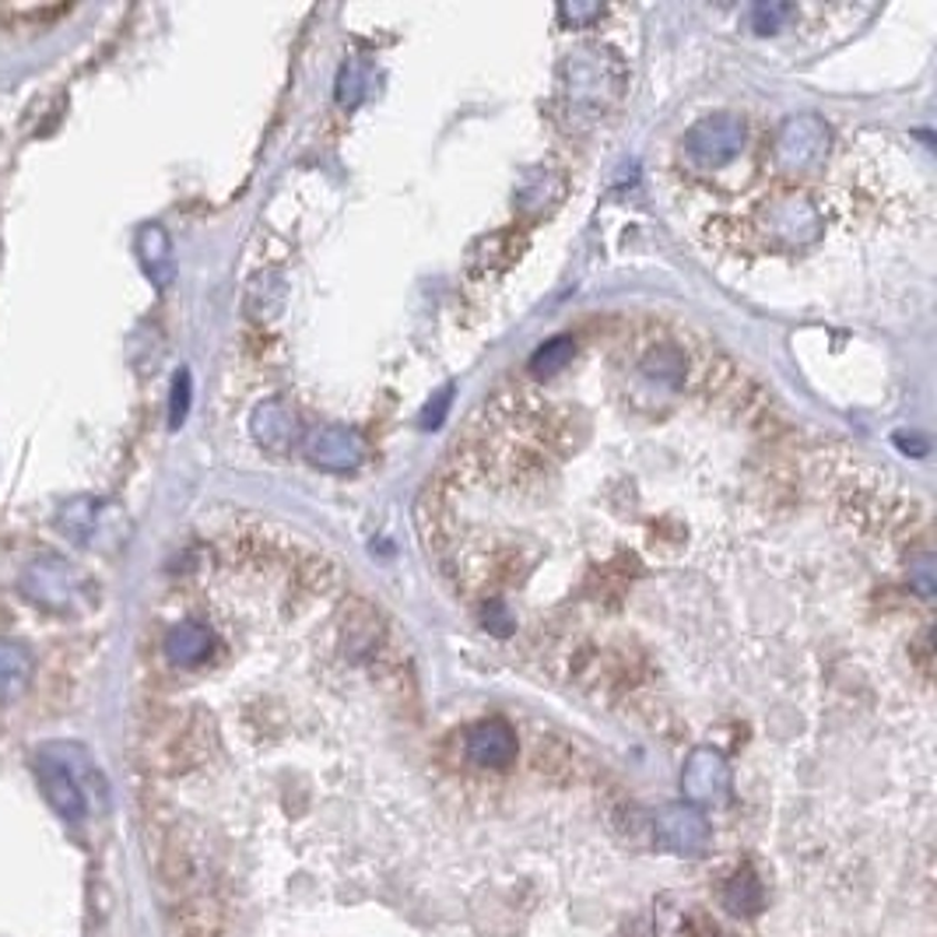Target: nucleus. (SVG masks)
Here are the masks:
<instances>
[{"label":"nucleus","instance_id":"nucleus-1","mask_svg":"<svg viewBox=\"0 0 937 937\" xmlns=\"http://www.w3.org/2000/svg\"><path fill=\"white\" fill-rule=\"evenodd\" d=\"M625 63L605 47H584L562 60L559 92L566 113L576 120H597L625 92Z\"/></svg>","mask_w":937,"mask_h":937},{"label":"nucleus","instance_id":"nucleus-2","mask_svg":"<svg viewBox=\"0 0 937 937\" xmlns=\"http://www.w3.org/2000/svg\"><path fill=\"white\" fill-rule=\"evenodd\" d=\"M755 232L772 250H805L821 239L825 218L808 193H779L755 211Z\"/></svg>","mask_w":937,"mask_h":937},{"label":"nucleus","instance_id":"nucleus-12","mask_svg":"<svg viewBox=\"0 0 937 937\" xmlns=\"http://www.w3.org/2000/svg\"><path fill=\"white\" fill-rule=\"evenodd\" d=\"M562 193H566V176L562 172L545 169V166L527 169L520 187H517V208L527 218H538V215H545L559 205Z\"/></svg>","mask_w":937,"mask_h":937},{"label":"nucleus","instance_id":"nucleus-16","mask_svg":"<svg viewBox=\"0 0 937 937\" xmlns=\"http://www.w3.org/2000/svg\"><path fill=\"white\" fill-rule=\"evenodd\" d=\"M138 247H141V260L148 267V275L166 285L172 278V257H169V236L159 229V226H148L138 239Z\"/></svg>","mask_w":937,"mask_h":937},{"label":"nucleus","instance_id":"nucleus-9","mask_svg":"<svg viewBox=\"0 0 937 937\" xmlns=\"http://www.w3.org/2000/svg\"><path fill=\"white\" fill-rule=\"evenodd\" d=\"M463 751L481 769H506V766L517 762L520 748H517V734H512V727L506 720L492 717V720H481L467 730Z\"/></svg>","mask_w":937,"mask_h":937},{"label":"nucleus","instance_id":"nucleus-4","mask_svg":"<svg viewBox=\"0 0 937 937\" xmlns=\"http://www.w3.org/2000/svg\"><path fill=\"white\" fill-rule=\"evenodd\" d=\"M745 120L734 113H709L685 130V154L696 169H724L745 148Z\"/></svg>","mask_w":937,"mask_h":937},{"label":"nucleus","instance_id":"nucleus-21","mask_svg":"<svg viewBox=\"0 0 937 937\" xmlns=\"http://www.w3.org/2000/svg\"><path fill=\"white\" fill-rule=\"evenodd\" d=\"M794 11L787 4H758L751 11V21H755V29L758 32H776L779 26H784V18H790Z\"/></svg>","mask_w":937,"mask_h":937},{"label":"nucleus","instance_id":"nucleus-5","mask_svg":"<svg viewBox=\"0 0 937 937\" xmlns=\"http://www.w3.org/2000/svg\"><path fill=\"white\" fill-rule=\"evenodd\" d=\"M681 794L685 805L691 808H724L730 794H734V772L730 762L724 758V751L699 745L691 748L681 769Z\"/></svg>","mask_w":937,"mask_h":937},{"label":"nucleus","instance_id":"nucleus-8","mask_svg":"<svg viewBox=\"0 0 937 937\" xmlns=\"http://www.w3.org/2000/svg\"><path fill=\"white\" fill-rule=\"evenodd\" d=\"M36 779H39L42 794H47V800L53 805V811H57L67 825H81V821H84V815H88L84 790L78 787V779L71 776V769H67L60 758L39 755V758H36Z\"/></svg>","mask_w":937,"mask_h":937},{"label":"nucleus","instance_id":"nucleus-11","mask_svg":"<svg viewBox=\"0 0 937 937\" xmlns=\"http://www.w3.org/2000/svg\"><path fill=\"white\" fill-rule=\"evenodd\" d=\"M250 429H253V439L271 453H288L302 439V421H299L296 408L281 397L263 400V405L253 411Z\"/></svg>","mask_w":937,"mask_h":937},{"label":"nucleus","instance_id":"nucleus-20","mask_svg":"<svg viewBox=\"0 0 937 937\" xmlns=\"http://www.w3.org/2000/svg\"><path fill=\"white\" fill-rule=\"evenodd\" d=\"M190 411V372H176V383H172V400H169V426H183V418Z\"/></svg>","mask_w":937,"mask_h":937},{"label":"nucleus","instance_id":"nucleus-24","mask_svg":"<svg viewBox=\"0 0 937 937\" xmlns=\"http://www.w3.org/2000/svg\"><path fill=\"white\" fill-rule=\"evenodd\" d=\"M559 18H562V21H572V26H587V21L600 18V8H597V4H562V8H559Z\"/></svg>","mask_w":937,"mask_h":937},{"label":"nucleus","instance_id":"nucleus-18","mask_svg":"<svg viewBox=\"0 0 937 937\" xmlns=\"http://www.w3.org/2000/svg\"><path fill=\"white\" fill-rule=\"evenodd\" d=\"M685 355L671 345H657L650 355L642 359V372L646 376H654V379H664V383H681L685 379Z\"/></svg>","mask_w":937,"mask_h":937},{"label":"nucleus","instance_id":"nucleus-19","mask_svg":"<svg viewBox=\"0 0 937 937\" xmlns=\"http://www.w3.org/2000/svg\"><path fill=\"white\" fill-rule=\"evenodd\" d=\"M366 96V78H362V67L351 63L341 71L338 78V102L341 106H359V99Z\"/></svg>","mask_w":937,"mask_h":937},{"label":"nucleus","instance_id":"nucleus-7","mask_svg":"<svg viewBox=\"0 0 937 937\" xmlns=\"http://www.w3.org/2000/svg\"><path fill=\"white\" fill-rule=\"evenodd\" d=\"M306 457L317 463L320 471H355L366 457V446L355 429L345 426H320L306 432Z\"/></svg>","mask_w":937,"mask_h":937},{"label":"nucleus","instance_id":"nucleus-17","mask_svg":"<svg viewBox=\"0 0 937 937\" xmlns=\"http://www.w3.org/2000/svg\"><path fill=\"white\" fill-rule=\"evenodd\" d=\"M572 355H576V341L569 338V333H562V338H551L548 345H541L538 351H534V359H530V372L534 376H559L566 366H572Z\"/></svg>","mask_w":937,"mask_h":937},{"label":"nucleus","instance_id":"nucleus-6","mask_svg":"<svg viewBox=\"0 0 937 937\" xmlns=\"http://www.w3.org/2000/svg\"><path fill=\"white\" fill-rule=\"evenodd\" d=\"M654 836H657V843L664 846V850L675 854V857H702L709 850V839H712L706 815L699 808L685 805V800H678V805H667L657 815Z\"/></svg>","mask_w":937,"mask_h":937},{"label":"nucleus","instance_id":"nucleus-13","mask_svg":"<svg viewBox=\"0 0 937 937\" xmlns=\"http://www.w3.org/2000/svg\"><path fill=\"white\" fill-rule=\"evenodd\" d=\"M32 681V654L11 639H0V706L18 702Z\"/></svg>","mask_w":937,"mask_h":937},{"label":"nucleus","instance_id":"nucleus-10","mask_svg":"<svg viewBox=\"0 0 937 937\" xmlns=\"http://www.w3.org/2000/svg\"><path fill=\"white\" fill-rule=\"evenodd\" d=\"M215 629L200 618H183L169 625V632L162 639V654L176 667V671H193L215 654Z\"/></svg>","mask_w":937,"mask_h":937},{"label":"nucleus","instance_id":"nucleus-15","mask_svg":"<svg viewBox=\"0 0 937 937\" xmlns=\"http://www.w3.org/2000/svg\"><path fill=\"white\" fill-rule=\"evenodd\" d=\"M67 566L63 562H39L32 572H29V594L39 597L42 605H50V608H67Z\"/></svg>","mask_w":937,"mask_h":937},{"label":"nucleus","instance_id":"nucleus-3","mask_svg":"<svg viewBox=\"0 0 937 937\" xmlns=\"http://www.w3.org/2000/svg\"><path fill=\"white\" fill-rule=\"evenodd\" d=\"M829 144H833L829 123L815 113H800L779 123L772 138V162L784 172H808L825 162Z\"/></svg>","mask_w":937,"mask_h":937},{"label":"nucleus","instance_id":"nucleus-23","mask_svg":"<svg viewBox=\"0 0 937 937\" xmlns=\"http://www.w3.org/2000/svg\"><path fill=\"white\" fill-rule=\"evenodd\" d=\"M450 400H453V390L446 387L436 393V400H429V408L421 411V429H436L442 426V418H446V408H450Z\"/></svg>","mask_w":937,"mask_h":937},{"label":"nucleus","instance_id":"nucleus-14","mask_svg":"<svg viewBox=\"0 0 937 937\" xmlns=\"http://www.w3.org/2000/svg\"><path fill=\"white\" fill-rule=\"evenodd\" d=\"M724 906L734 913V917H755V913H762L766 906V888L758 881V875L751 867H741V871H734L724 885Z\"/></svg>","mask_w":937,"mask_h":937},{"label":"nucleus","instance_id":"nucleus-22","mask_svg":"<svg viewBox=\"0 0 937 937\" xmlns=\"http://www.w3.org/2000/svg\"><path fill=\"white\" fill-rule=\"evenodd\" d=\"M485 629L496 632V636H509V632H512L509 608L502 605L499 597H488V605H485Z\"/></svg>","mask_w":937,"mask_h":937}]
</instances>
